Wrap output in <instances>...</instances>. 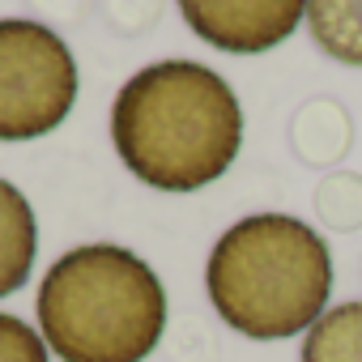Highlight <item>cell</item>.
Segmentation results:
<instances>
[{
  "label": "cell",
  "instance_id": "obj_10",
  "mask_svg": "<svg viewBox=\"0 0 362 362\" xmlns=\"http://www.w3.org/2000/svg\"><path fill=\"white\" fill-rule=\"evenodd\" d=\"M311 205L328 230H337V235L362 230V175L358 170H328L315 184Z\"/></svg>",
  "mask_w": 362,
  "mask_h": 362
},
{
  "label": "cell",
  "instance_id": "obj_12",
  "mask_svg": "<svg viewBox=\"0 0 362 362\" xmlns=\"http://www.w3.org/2000/svg\"><path fill=\"white\" fill-rule=\"evenodd\" d=\"M103 13L119 35H145L162 18V0H103Z\"/></svg>",
  "mask_w": 362,
  "mask_h": 362
},
{
  "label": "cell",
  "instance_id": "obj_1",
  "mask_svg": "<svg viewBox=\"0 0 362 362\" xmlns=\"http://www.w3.org/2000/svg\"><path fill=\"white\" fill-rule=\"evenodd\" d=\"M111 145L145 188L201 192L239 158V94L201 60L145 64L111 103Z\"/></svg>",
  "mask_w": 362,
  "mask_h": 362
},
{
  "label": "cell",
  "instance_id": "obj_7",
  "mask_svg": "<svg viewBox=\"0 0 362 362\" xmlns=\"http://www.w3.org/2000/svg\"><path fill=\"white\" fill-rule=\"evenodd\" d=\"M39 256V222L26 192L9 179H0V298L18 294L30 281Z\"/></svg>",
  "mask_w": 362,
  "mask_h": 362
},
{
  "label": "cell",
  "instance_id": "obj_9",
  "mask_svg": "<svg viewBox=\"0 0 362 362\" xmlns=\"http://www.w3.org/2000/svg\"><path fill=\"white\" fill-rule=\"evenodd\" d=\"M298 362H362V298L328 307L303 332Z\"/></svg>",
  "mask_w": 362,
  "mask_h": 362
},
{
  "label": "cell",
  "instance_id": "obj_6",
  "mask_svg": "<svg viewBox=\"0 0 362 362\" xmlns=\"http://www.w3.org/2000/svg\"><path fill=\"white\" fill-rule=\"evenodd\" d=\"M290 153L307 166V170H337V162L349 153L354 145V119L337 98H307L298 103V111L290 115Z\"/></svg>",
  "mask_w": 362,
  "mask_h": 362
},
{
  "label": "cell",
  "instance_id": "obj_5",
  "mask_svg": "<svg viewBox=\"0 0 362 362\" xmlns=\"http://www.w3.org/2000/svg\"><path fill=\"white\" fill-rule=\"evenodd\" d=\"M179 13L201 43L226 56H260L298 30L307 0H179Z\"/></svg>",
  "mask_w": 362,
  "mask_h": 362
},
{
  "label": "cell",
  "instance_id": "obj_3",
  "mask_svg": "<svg viewBox=\"0 0 362 362\" xmlns=\"http://www.w3.org/2000/svg\"><path fill=\"white\" fill-rule=\"evenodd\" d=\"M35 315L60 362H145L166 332V286L119 243H81L39 281Z\"/></svg>",
  "mask_w": 362,
  "mask_h": 362
},
{
  "label": "cell",
  "instance_id": "obj_8",
  "mask_svg": "<svg viewBox=\"0 0 362 362\" xmlns=\"http://www.w3.org/2000/svg\"><path fill=\"white\" fill-rule=\"evenodd\" d=\"M303 22L328 60L362 69V0H307Z\"/></svg>",
  "mask_w": 362,
  "mask_h": 362
},
{
  "label": "cell",
  "instance_id": "obj_11",
  "mask_svg": "<svg viewBox=\"0 0 362 362\" xmlns=\"http://www.w3.org/2000/svg\"><path fill=\"white\" fill-rule=\"evenodd\" d=\"M0 362H52V349L26 320L0 311Z\"/></svg>",
  "mask_w": 362,
  "mask_h": 362
},
{
  "label": "cell",
  "instance_id": "obj_4",
  "mask_svg": "<svg viewBox=\"0 0 362 362\" xmlns=\"http://www.w3.org/2000/svg\"><path fill=\"white\" fill-rule=\"evenodd\" d=\"M77 60L69 43L30 18H0V141H39L77 103Z\"/></svg>",
  "mask_w": 362,
  "mask_h": 362
},
{
  "label": "cell",
  "instance_id": "obj_2",
  "mask_svg": "<svg viewBox=\"0 0 362 362\" xmlns=\"http://www.w3.org/2000/svg\"><path fill=\"white\" fill-rule=\"evenodd\" d=\"M205 290L226 328L247 341L307 332L332 294V252L315 226L290 214L239 218L205 260Z\"/></svg>",
  "mask_w": 362,
  "mask_h": 362
}]
</instances>
